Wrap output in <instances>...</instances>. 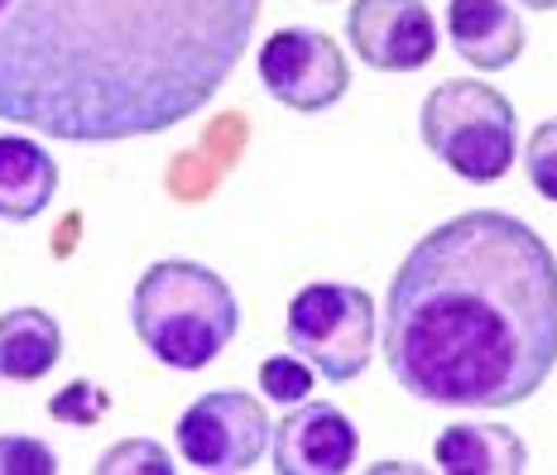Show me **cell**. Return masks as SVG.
<instances>
[{
  "label": "cell",
  "mask_w": 557,
  "mask_h": 475,
  "mask_svg": "<svg viewBox=\"0 0 557 475\" xmlns=\"http://www.w3.org/2000/svg\"><path fill=\"white\" fill-rule=\"evenodd\" d=\"M63 361V332L44 308H10L0 317V379L34 385Z\"/></svg>",
  "instance_id": "obj_13"
},
{
  "label": "cell",
  "mask_w": 557,
  "mask_h": 475,
  "mask_svg": "<svg viewBox=\"0 0 557 475\" xmlns=\"http://www.w3.org/2000/svg\"><path fill=\"white\" fill-rule=\"evenodd\" d=\"M356 423L336 403H294L274 427V471L278 475H342L356 466Z\"/></svg>",
  "instance_id": "obj_9"
},
{
  "label": "cell",
  "mask_w": 557,
  "mask_h": 475,
  "mask_svg": "<svg viewBox=\"0 0 557 475\" xmlns=\"http://www.w3.org/2000/svg\"><path fill=\"white\" fill-rule=\"evenodd\" d=\"M433 461L447 475H519L529 466V447L500 423H451L437 437Z\"/></svg>",
  "instance_id": "obj_12"
},
{
  "label": "cell",
  "mask_w": 557,
  "mask_h": 475,
  "mask_svg": "<svg viewBox=\"0 0 557 475\" xmlns=\"http://www.w3.org/2000/svg\"><path fill=\"white\" fill-rule=\"evenodd\" d=\"M264 0H0V121L115 145L193 121Z\"/></svg>",
  "instance_id": "obj_1"
},
{
  "label": "cell",
  "mask_w": 557,
  "mask_h": 475,
  "mask_svg": "<svg viewBox=\"0 0 557 475\" xmlns=\"http://www.w3.org/2000/svg\"><path fill=\"white\" fill-rule=\"evenodd\" d=\"M385 361L437 409H515L557 365V260L509 212H461L404 254L385 298Z\"/></svg>",
  "instance_id": "obj_2"
},
{
  "label": "cell",
  "mask_w": 557,
  "mask_h": 475,
  "mask_svg": "<svg viewBox=\"0 0 557 475\" xmlns=\"http://www.w3.org/2000/svg\"><path fill=\"white\" fill-rule=\"evenodd\" d=\"M418 135L428 154L467 183H495L505 178L519 154V115L491 83H467L451 77L437 83L423 97L418 111Z\"/></svg>",
  "instance_id": "obj_4"
},
{
  "label": "cell",
  "mask_w": 557,
  "mask_h": 475,
  "mask_svg": "<svg viewBox=\"0 0 557 475\" xmlns=\"http://www.w3.org/2000/svg\"><path fill=\"white\" fill-rule=\"evenodd\" d=\"M107 409H111V393L101 389V385H91V379H73V385H67L63 393H53V399H49V413H53V418L77 423V427L107 418Z\"/></svg>",
  "instance_id": "obj_16"
},
{
  "label": "cell",
  "mask_w": 557,
  "mask_h": 475,
  "mask_svg": "<svg viewBox=\"0 0 557 475\" xmlns=\"http://www.w3.org/2000/svg\"><path fill=\"white\" fill-rule=\"evenodd\" d=\"M131 322L145 351L169 370H202L240 332V303L216 270L197 260H159L139 274Z\"/></svg>",
  "instance_id": "obj_3"
},
{
  "label": "cell",
  "mask_w": 557,
  "mask_h": 475,
  "mask_svg": "<svg viewBox=\"0 0 557 475\" xmlns=\"http://www.w3.org/2000/svg\"><path fill=\"white\" fill-rule=\"evenodd\" d=\"M53 471H58V457L49 442L20 437V433L0 437V475H53Z\"/></svg>",
  "instance_id": "obj_18"
},
{
  "label": "cell",
  "mask_w": 557,
  "mask_h": 475,
  "mask_svg": "<svg viewBox=\"0 0 557 475\" xmlns=\"http://www.w3.org/2000/svg\"><path fill=\"white\" fill-rule=\"evenodd\" d=\"M346 39L375 73H418L437 53V25L423 0H356L346 10Z\"/></svg>",
  "instance_id": "obj_8"
},
{
  "label": "cell",
  "mask_w": 557,
  "mask_h": 475,
  "mask_svg": "<svg viewBox=\"0 0 557 475\" xmlns=\"http://www.w3.org/2000/svg\"><path fill=\"white\" fill-rule=\"evenodd\" d=\"M288 346L332 385L366 375L375 351V298L356 284H308L288 303Z\"/></svg>",
  "instance_id": "obj_5"
},
{
  "label": "cell",
  "mask_w": 557,
  "mask_h": 475,
  "mask_svg": "<svg viewBox=\"0 0 557 475\" xmlns=\"http://www.w3.org/2000/svg\"><path fill=\"white\" fill-rule=\"evenodd\" d=\"M519 5H529V10H557V0H519Z\"/></svg>",
  "instance_id": "obj_19"
},
{
  "label": "cell",
  "mask_w": 557,
  "mask_h": 475,
  "mask_svg": "<svg viewBox=\"0 0 557 475\" xmlns=\"http://www.w3.org/2000/svg\"><path fill=\"white\" fill-rule=\"evenodd\" d=\"M260 389L274 403H304L312 393V365L304 355H270L260 365Z\"/></svg>",
  "instance_id": "obj_15"
},
{
  "label": "cell",
  "mask_w": 557,
  "mask_h": 475,
  "mask_svg": "<svg viewBox=\"0 0 557 475\" xmlns=\"http://www.w3.org/2000/svg\"><path fill=\"white\" fill-rule=\"evenodd\" d=\"M447 34L451 49L481 73H500L524 53V20L509 0H451Z\"/></svg>",
  "instance_id": "obj_10"
},
{
  "label": "cell",
  "mask_w": 557,
  "mask_h": 475,
  "mask_svg": "<svg viewBox=\"0 0 557 475\" xmlns=\"http://www.w3.org/2000/svg\"><path fill=\"white\" fill-rule=\"evenodd\" d=\"M524 173L539 188V197L557 202V121H543L524 145Z\"/></svg>",
  "instance_id": "obj_17"
},
{
  "label": "cell",
  "mask_w": 557,
  "mask_h": 475,
  "mask_svg": "<svg viewBox=\"0 0 557 475\" xmlns=\"http://www.w3.org/2000/svg\"><path fill=\"white\" fill-rule=\"evenodd\" d=\"M58 192V164L25 135H0V222H34Z\"/></svg>",
  "instance_id": "obj_11"
},
{
  "label": "cell",
  "mask_w": 557,
  "mask_h": 475,
  "mask_svg": "<svg viewBox=\"0 0 557 475\" xmlns=\"http://www.w3.org/2000/svg\"><path fill=\"white\" fill-rule=\"evenodd\" d=\"M260 83L288 111H327L351 87L346 53L322 29H274L260 49Z\"/></svg>",
  "instance_id": "obj_7"
},
{
  "label": "cell",
  "mask_w": 557,
  "mask_h": 475,
  "mask_svg": "<svg viewBox=\"0 0 557 475\" xmlns=\"http://www.w3.org/2000/svg\"><path fill=\"white\" fill-rule=\"evenodd\" d=\"M173 461L159 442H145V437H131V442H115L101 451L97 475H169Z\"/></svg>",
  "instance_id": "obj_14"
},
{
  "label": "cell",
  "mask_w": 557,
  "mask_h": 475,
  "mask_svg": "<svg viewBox=\"0 0 557 475\" xmlns=\"http://www.w3.org/2000/svg\"><path fill=\"white\" fill-rule=\"evenodd\" d=\"M270 413L255 393L240 389H216L188 403V413L178 418V451L183 461L212 475H236L250 471L270 447Z\"/></svg>",
  "instance_id": "obj_6"
}]
</instances>
